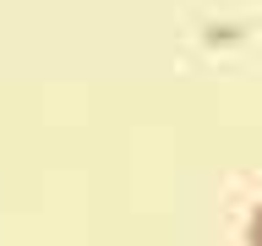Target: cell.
Masks as SVG:
<instances>
[{
	"instance_id": "obj_1",
	"label": "cell",
	"mask_w": 262,
	"mask_h": 246,
	"mask_svg": "<svg viewBox=\"0 0 262 246\" xmlns=\"http://www.w3.org/2000/svg\"><path fill=\"white\" fill-rule=\"evenodd\" d=\"M246 246H262V202L251 208V219H246Z\"/></svg>"
}]
</instances>
